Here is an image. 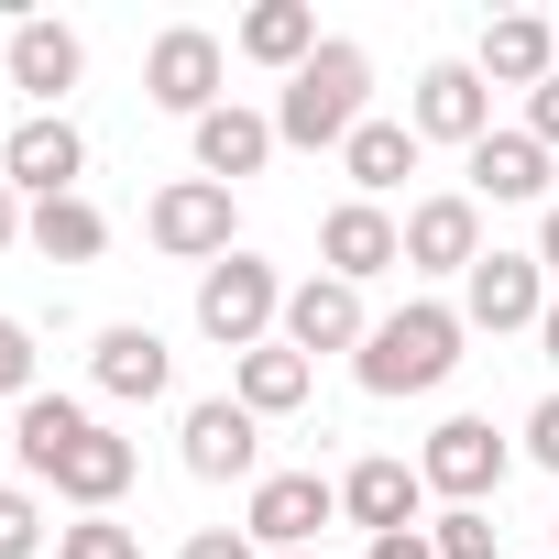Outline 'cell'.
I'll return each instance as SVG.
<instances>
[{
    "label": "cell",
    "instance_id": "1",
    "mask_svg": "<svg viewBox=\"0 0 559 559\" xmlns=\"http://www.w3.org/2000/svg\"><path fill=\"white\" fill-rule=\"evenodd\" d=\"M362 99H373V56L330 34V45L286 78V99H274V143H297V154H341V143L373 121Z\"/></svg>",
    "mask_w": 559,
    "mask_h": 559
},
{
    "label": "cell",
    "instance_id": "2",
    "mask_svg": "<svg viewBox=\"0 0 559 559\" xmlns=\"http://www.w3.org/2000/svg\"><path fill=\"white\" fill-rule=\"evenodd\" d=\"M461 308H439V297H406L395 319H373V341L352 352V373H362V395H439L450 373H461Z\"/></svg>",
    "mask_w": 559,
    "mask_h": 559
},
{
    "label": "cell",
    "instance_id": "3",
    "mask_svg": "<svg viewBox=\"0 0 559 559\" xmlns=\"http://www.w3.org/2000/svg\"><path fill=\"white\" fill-rule=\"evenodd\" d=\"M198 330L241 362V352H263L274 330H286V286H274V263L263 252H219L209 274H198Z\"/></svg>",
    "mask_w": 559,
    "mask_h": 559
},
{
    "label": "cell",
    "instance_id": "4",
    "mask_svg": "<svg viewBox=\"0 0 559 559\" xmlns=\"http://www.w3.org/2000/svg\"><path fill=\"white\" fill-rule=\"evenodd\" d=\"M504 472H515V450L493 439V417H439V428H428V450H417V483H428V493H450V504H493V493H504Z\"/></svg>",
    "mask_w": 559,
    "mask_h": 559
},
{
    "label": "cell",
    "instance_id": "5",
    "mask_svg": "<svg viewBox=\"0 0 559 559\" xmlns=\"http://www.w3.org/2000/svg\"><path fill=\"white\" fill-rule=\"evenodd\" d=\"M219 78H230V56H219V34H198V23L154 34V56H143V99H154V110H176L187 132L219 110Z\"/></svg>",
    "mask_w": 559,
    "mask_h": 559
},
{
    "label": "cell",
    "instance_id": "6",
    "mask_svg": "<svg viewBox=\"0 0 559 559\" xmlns=\"http://www.w3.org/2000/svg\"><path fill=\"white\" fill-rule=\"evenodd\" d=\"M330 515H341V483H330V472H263L252 504H241V537L286 559V548H319Z\"/></svg>",
    "mask_w": 559,
    "mask_h": 559
},
{
    "label": "cell",
    "instance_id": "7",
    "mask_svg": "<svg viewBox=\"0 0 559 559\" xmlns=\"http://www.w3.org/2000/svg\"><path fill=\"white\" fill-rule=\"evenodd\" d=\"M537 319H548V274H537V252H483V263L461 274V330L504 341V330H537Z\"/></svg>",
    "mask_w": 559,
    "mask_h": 559
},
{
    "label": "cell",
    "instance_id": "8",
    "mask_svg": "<svg viewBox=\"0 0 559 559\" xmlns=\"http://www.w3.org/2000/svg\"><path fill=\"white\" fill-rule=\"evenodd\" d=\"M176 439H187V472L198 483H263V417L241 395H198Z\"/></svg>",
    "mask_w": 559,
    "mask_h": 559
},
{
    "label": "cell",
    "instance_id": "9",
    "mask_svg": "<svg viewBox=\"0 0 559 559\" xmlns=\"http://www.w3.org/2000/svg\"><path fill=\"white\" fill-rule=\"evenodd\" d=\"M0 176H12L34 209H45V198H78V176H88V143H78V121H67V110H34V121H12V143H0Z\"/></svg>",
    "mask_w": 559,
    "mask_h": 559
},
{
    "label": "cell",
    "instance_id": "10",
    "mask_svg": "<svg viewBox=\"0 0 559 559\" xmlns=\"http://www.w3.org/2000/svg\"><path fill=\"white\" fill-rule=\"evenodd\" d=\"M395 263H406V219H395V209L341 198V209L319 219V274H341V286H373V274H395Z\"/></svg>",
    "mask_w": 559,
    "mask_h": 559
},
{
    "label": "cell",
    "instance_id": "11",
    "mask_svg": "<svg viewBox=\"0 0 559 559\" xmlns=\"http://www.w3.org/2000/svg\"><path fill=\"white\" fill-rule=\"evenodd\" d=\"M143 230H154V252H176V263L241 252V241H230V187H209V176H176V187L143 209Z\"/></svg>",
    "mask_w": 559,
    "mask_h": 559
},
{
    "label": "cell",
    "instance_id": "12",
    "mask_svg": "<svg viewBox=\"0 0 559 559\" xmlns=\"http://www.w3.org/2000/svg\"><path fill=\"white\" fill-rule=\"evenodd\" d=\"M286 352H362L373 341V308H362V286H341V274H308V286H286V330H274Z\"/></svg>",
    "mask_w": 559,
    "mask_h": 559
},
{
    "label": "cell",
    "instance_id": "13",
    "mask_svg": "<svg viewBox=\"0 0 559 559\" xmlns=\"http://www.w3.org/2000/svg\"><path fill=\"white\" fill-rule=\"evenodd\" d=\"M406 132H417V143H461V154H472V143L493 132V88H483V67H428V78H417V99H406Z\"/></svg>",
    "mask_w": 559,
    "mask_h": 559
},
{
    "label": "cell",
    "instance_id": "14",
    "mask_svg": "<svg viewBox=\"0 0 559 559\" xmlns=\"http://www.w3.org/2000/svg\"><path fill=\"white\" fill-rule=\"evenodd\" d=\"M483 263V198L450 187V198H417L406 209V274H472Z\"/></svg>",
    "mask_w": 559,
    "mask_h": 559
},
{
    "label": "cell",
    "instance_id": "15",
    "mask_svg": "<svg viewBox=\"0 0 559 559\" xmlns=\"http://www.w3.org/2000/svg\"><path fill=\"white\" fill-rule=\"evenodd\" d=\"M472 198H483V209L559 198V154H548L537 132H483V143H472Z\"/></svg>",
    "mask_w": 559,
    "mask_h": 559
},
{
    "label": "cell",
    "instance_id": "16",
    "mask_svg": "<svg viewBox=\"0 0 559 559\" xmlns=\"http://www.w3.org/2000/svg\"><path fill=\"white\" fill-rule=\"evenodd\" d=\"M88 373H99V395H110V406H154V395L176 384V352H165V330H143V319H121V330H99V352H88Z\"/></svg>",
    "mask_w": 559,
    "mask_h": 559
},
{
    "label": "cell",
    "instance_id": "17",
    "mask_svg": "<svg viewBox=\"0 0 559 559\" xmlns=\"http://www.w3.org/2000/svg\"><path fill=\"white\" fill-rule=\"evenodd\" d=\"M472 67H483V88H548V78H559V23H537V12H493Z\"/></svg>",
    "mask_w": 559,
    "mask_h": 559
},
{
    "label": "cell",
    "instance_id": "18",
    "mask_svg": "<svg viewBox=\"0 0 559 559\" xmlns=\"http://www.w3.org/2000/svg\"><path fill=\"white\" fill-rule=\"evenodd\" d=\"M132 472H143V450H132L121 428H88V439L56 461V483H45V493H67L78 515H110V504L132 493Z\"/></svg>",
    "mask_w": 559,
    "mask_h": 559
},
{
    "label": "cell",
    "instance_id": "19",
    "mask_svg": "<svg viewBox=\"0 0 559 559\" xmlns=\"http://www.w3.org/2000/svg\"><path fill=\"white\" fill-rule=\"evenodd\" d=\"M0 78H12L23 99H45V110H56V99L88 78V45H78L67 23H12V56H0Z\"/></svg>",
    "mask_w": 559,
    "mask_h": 559
},
{
    "label": "cell",
    "instance_id": "20",
    "mask_svg": "<svg viewBox=\"0 0 559 559\" xmlns=\"http://www.w3.org/2000/svg\"><path fill=\"white\" fill-rule=\"evenodd\" d=\"M263 165H274V110L219 99V110L198 121V176H209V187H241V176H263Z\"/></svg>",
    "mask_w": 559,
    "mask_h": 559
},
{
    "label": "cell",
    "instance_id": "21",
    "mask_svg": "<svg viewBox=\"0 0 559 559\" xmlns=\"http://www.w3.org/2000/svg\"><path fill=\"white\" fill-rule=\"evenodd\" d=\"M417 504H428L417 461H352V472H341V515H352L362 537H395V526H417Z\"/></svg>",
    "mask_w": 559,
    "mask_h": 559
},
{
    "label": "cell",
    "instance_id": "22",
    "mask_svg": "<svg viewBox=\"0 0 559 559\" xmlns=\"http://www.w3.org/2000/svg\"><path fill=\"white\" fill-rule=\"evenodd\" d=\"M230 395H241L252 417H297V406L319 395V362H308V352H286V341H263V352H241V362H230Z\"/></svg>",
    "mask_w": 559,
    "mask_h": 559
},
{
    "label": "cell",
    "instance_id": "23",
    "mask_svg": "<svg viewBox=\"0 0 559 559\" xmlns=\"http://www.w3.org/2000/svg\"><path fill=\"white\" fill-rule=\"evenodd\" d=\"M230 45H241L252 67H286V78H297V67H308V56L330 45V34H319V12H308V0H252Z\"/></svg>",
    "mask_w": 559,
    "mask_h": 559
},
{
    "label": "cell",
    "instance_id": "24",
    "mask_svg": "<svg viewBox=\"0 0 559 559\" xmlns=\"http://www.w3.org/2000/svg\"><path fill=\"white\" fill-rule=\"evenodd\" d=\"M88 428H99V417H88L78 395H23V406H12V450H23L34 483H56V461H67Z\"/></svg>",
    "mask_w": 559,
    "mask_h": 559
},
{
    "label": "cell",
    "instance_id": "25",
    "mask_svg": "<svg viewBox=\"0 0 559 559\" xmlns=\"http://www.w3.org/2000/svg\"><path fill=\"white\" fill-rule=\"evenodd\" d=\"M341 176H352V187H362V198L384 209V198H395V187L417 176V132H406V121H362V132L341 143Z\"/></svg>",
    "mask_w": 559,
    "mask_h": 559
},
{
    "label": "cell",
    "instance_id": "26",
    "mask_svg": "<svg viewBox=\"0 0 559 559\" xmlns=\"http://www.w3.org/2000/svg\"><path fill=\"white\" fill-rule=\"evenodd\" d=\"M23 241H34L45 263H99V252H110V219H99V198H45V209L23 219Z\"/></svg>",
    "mask_w": 559,
    "mask_h": 559
},
{
    "label": "cell",
    "instance_id": "27",
    "mask_svg": "<svg viewBox=\"0 0 559 559\" xmlns=\"http://www.w3.org/2000/svg\"><path fill=\"white\" fill-rule=\"evenodd\" d=\"M428 548H439V559H493L504 526H493V504H450V515L428 526Z\"/></svg>",
    "mask_w": 559,
    "mask_h": 559
},
{
    "label": "cell",
    "instance_id": "28",
    "mask_svg": "<svg viewBox=\"0 0 559 559\" xmlns=\"http://www.w3.org/2000/svg\"><path fill=\"white\" fill-rule=\"evenodd\" d=\"M56 559H143V537L121 515H78V526H56Z\"/></svg>",
    "mask_w": 559,
    "mask_h": 559
},
{
    "label": "cell",
    "instance_id": "29",
    "mask_svg": "<svg viewBox=\"0 0 559 559\" xmlns=\"http://www.w3.org/2000/svg\"><path fill=\"white\" fill-rule=\"evenodd\" d=\"M34 548H45V504L23 483H0V559H34Z\"/></svg>",
    "mask_w": 559,
    "mask_h": 559
},
{
    "label": "cell",
    "instance_id": "30",
    "mask_svg": "<svg viewBox=\"0 0 559 559\" xmlns=\"http://www.w3.org/2000/svg\"><path fill=\"white\" fill-rule=\"evenodd\" d=\"M23 395H45V384H34V330L0 319V406H23Z\"/></svg>",
    "mask_w": 559,
    "mask_h": 559
},
{
    "label": "cell",
    "instance_id": "31",
    "mask_svg": "<svg viewBox=\"0 0 559 559\" xmlns=\"http://www.w3.org/2000/svg\"><path fill=\"white\" fill-rule=\"evenodd\" d=\"M526 461H537V472H559V395H537V406H526Z\"/></svg>",
    "mask_w": 559,
    "mask_h": 559
},
{
    "label": "cell",
    "instance_id": "32",
    "mask_svg": "<svg viewBox=\"0 0 559 559\" xmlns=\"http://www.w3.org/2000/svg\"><path fill=\"white\" fill-rule=\"evenodd\" d=\"M176 559H263V548H252V537H241V526H198V537H187V548H176Z\"/></svg>",
    "mask_w": 559,
    "mask_h": 559
},
{
    "label": "cell",
    "instance_id": "33",
    "mask_svg": "<svg viewBox=\"0 0 559 559\" xmlns=\"http://www.w3.org/2000/svg\"><path fill=\"white\" fill-rule=\"evenodd\" d=\"M526 132L559 154V78H548V88H526Z\"/></svg>",
    "mask_w": 559,
    "mask_h": 559
},
{
    "label": "cell",
    "instance_id": "34",
    "mask_svg": "<svg viewBox=\"0 0 559 559\" xmlns=\"http://www.w3.org/2000/svg\"><path fill=\"white\" fill-rule=\"evenodd\" d=\"M362 559H439L428 526H395V537H362Z\"/></svg>",
    "mask_w": 559,
    "mask_h": 559
},
{
    "label": "cell",
    "instance_id": "35",
    "mask_svg": "<svg viewBox=\"0 0 559 559\" xmlns=\"http://www.w3.org/2000/svg\"><path fill=\"white\" fill-rule=\"evenodd\" d=\"M23 219H34V209H23V187H12V176H0V252H12V241H23Z\"/></svg>",
    "mask_w": 559,
    "mask_h": 559
},
{
    "label": "cell",
    "instance_id": "36",
    "mask_svg": "<svg viewBox=\"0 0 559 559\" xmlns=\"http://www.w3.org/2000/svg\"><path fill=\"white\" fill-rule=\"evenodd\" d=\"M537 274H559V198H548V219H537Z\"/></svg>",
    "mask_w": 559,
    "mask_h": 559
},
{
    "label": "cell",
    "instance_id": "37",
    "mask_svg": "<svg viewBox=\"0 0 559 559\" xmlns=\"http://www.w3.org/2000/svg\"><path fill=\"white\" fill-rule=\"evenodd\" d=\"M537 352H548V362H559V297H548V319H537Z\"/></svg>",
    "mask_w": 559,
    "mask_h": 559
},
{
    "label": "cell",
    "instance_id": "38",
    "mask_svg": "<svg viewBox=\"0 0 559 559\" xmlns=\"http://www.w3.org/2000/svg\"><path fill=\"white\" fill-rule=\"evenodd\" d=\"M286 559H330V548H286Z\"/></svg>",
    "mask_w": 559,
    "mask_h": 559
},
{
    "label": "cell",
    "instance_id": "39",
    "mask_svg": "<svg viewBox=\"0 0 559 559\" xmlns=\"http://www.w3.org/2000/svg\"><path fill=\"white\" fill-rule=\"evenodd\" d=\"M0 439H12V428H0Z\"/></svg>",
    "mask_w": 559,
    "mask_h": 559
}]
</instances>
